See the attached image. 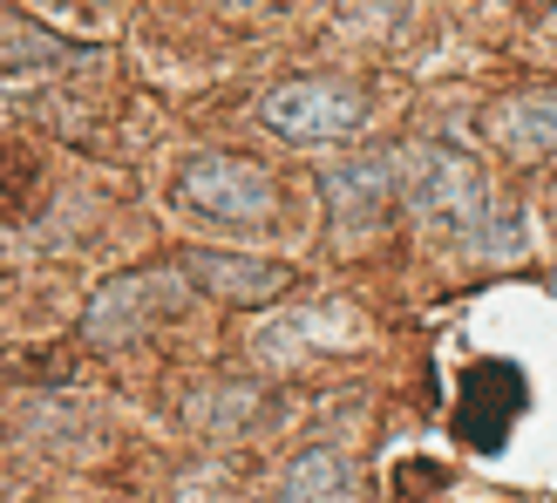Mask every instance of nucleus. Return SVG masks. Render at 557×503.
<instances>
[{
	"instance_id": "1",
	"label": "nucleus",
	"mask_w": 557,
	"mask_h": 503,
	"mask_svg": "<svg viewBox=\"0 0 557 503\" xmlns=\"http://www.w3.org/2000/svg\"><path fill=\"white\" fill-rule=\"evenodd\" d=\"M171 198L205 218V225H278L286 218V191L265 163L238 157V150H190L171 177Z\"/></svg>"
},
{
	"instance_id": "2",
	"label": "nucleus",
	"mask_w": 557,
	"mask_h": 503,
	"mask_svg": "<svg viewBox=\"0 0 557 503\" xmlns=\"http://www.w3.org/2000/svg\"><path fill=\"white\" fill-rule=\"evenodd\" d=\"M395 177L408 191V205L422 225L435 232H483V218H490V177L476 171V157H462L449 144H414L401 163H395Z\"/></svg>"
},
{
	"instance_id": "3",
	"label": "nucleus",
	"mask_w": 557,
	"mask_h": 503,
	"mask_svg": "<svg viewBox=\"0 0 557 503\" xmlns=\"http://www.w3.org/2000/svg\"><path fill=\"white\" fill-rule=\"evenodd\" d=\"M259 123L278 136V144H341V136H354L360 123H368V89L360 82H341V75H299L286 82V89H272Z\"/></svg>"
},
{
	"instance_id": "4",
	"label": "nucleus",
	"mask_w": 557,
	"mask_h": 503,
	"mask_svg": "<svg viewBox=\"0 0 557 503\" xmlns=\"http://www.w3.org/2000/svg\"><path fill=\"white\" fill-rule=\"evenodd\" d=\"M184 306V286L177 279H150V272H136V279H116V286H102L96 306H89V320H82V333H89L96 347H123V341H144V333L163 320V314H177Z\"/></svg>"
},
{
	"instance_id": "5",
	"label": "nucleus",
	"mask_w": 557,
	"mask_h": 503,
	"mask_svg": "<svg viewBox=\"0 0 557 503\" xmlns=\"http://www.w3.org/2000/svg\"><path fill=\"white\" fill-rule=\"evenodd\" d=\"M326 218H333V238H360L381 225L387 198H395V150H360V157H341L326 171Z\"/></svg>"
},
{
	"instance_id": "6",
	"label": "nucleus",
	"mask_w": 557,
	"mask_h": 503,
	"mask_svg": "<svg viewBox=\"0 0 557 503\" xmlns=\"http://www.w3.org/2000/svg\"><path fill=\"white\" fill-rule=\"evenodd\" d=\"M177 266H184L190 286H205L211 299H232V306H265V299H278L286 286H299L293 266L245 259V252H211V245H190Z\"/></svg>"
},
{
	"instance_id": "7",
	"label": "nucleus",
	"mask_w": 557,
	"mask_h": 503,
	"mask_svg": "<svg viewBox=\"0 0 557 503\" xmlns=\"http://www.w3.org/2000/svg\"><path fill=\"white\" fill-rule=\"evenodd\" d=\"M490 144L510 157H557V89H523L490 109Z\"/></svg>"
},
{
	"instance_id": "8",
	"label": "nucleus",
	"mask_w": 557,
	"mask_h": 503,
	"mask_svg": "<svg viewBox=\"0 0 557 503\" xmlns=\"http://www.w3.org/2000/svg\"><path fill=\"white\" fill-rule=\"evenodd\" d=\"M347 490H354V463L341 450H326V442L299 450L286 463V477H278V503H341Z\"/></svg>"
}]
</instances>
